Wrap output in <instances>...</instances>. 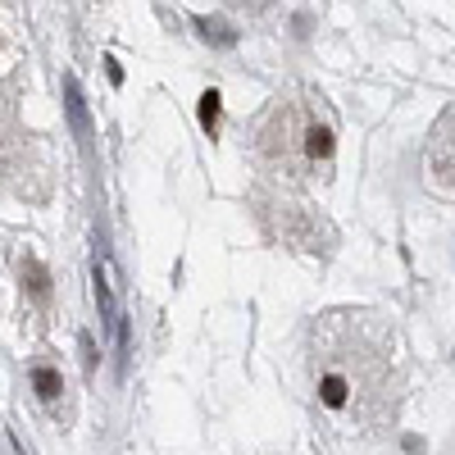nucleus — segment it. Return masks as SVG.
<instances>
[{
  "label": "nucleus",
  "mask_w": 455,
  "mask_h": 455,
  "mask_svg": "<svg viewBox=\"0 0 455 455\" xmlns=\"http://www.w3.org/2000/svg\"><path fill=\"white\" fill-rule=\"evenodd\" d=\"M32 383H36V396H42L46 405L60 401V373H55V369H36V373H32Z\"/></svg>",
  "instance_id": "nucleus-6"
},
{
  "label": "nucleus",
  "mask_w": 455,
  "mask_h": 455,
  "mask_svg": "<svg viewBox=\"0 0 455 455\" xmlns=\"http://www.w3.org/2000/svg\"><path fill=\"white\" fill-rule=\"evenodd\" d=\"M201 128H205V132L219 128V92H205V96H201Z\"/></svg>",
  "instance_id": "nucleus-7"
},
{
  "label": "nucleus",
  "mask_w": 455,
  "mask_h": 455,
  "mask_svg": "<svg viewBox=\"0 0 455 455\" xmlns=\"http://www.w3.org/2000/svg\"><path fill=\"white\" fill-rule=\"evenodd\" d=\"M196 28H201V36H205V42H214V46H233V42H237V32L228 28L223 19H201Z\"/></svg>",
  "instance_id": "nucleus-5"
},
{
  "label": "nucleus",
  "mask_w": 455,
  "mask_h": 455,
  "mask_svg": "<svg viewBox=\"0 0 455 455\" xmlns=\"http://www.w3.org/2000/svg\"><path fill=\"white\" fill-rule=\"evenodd\" d=\"M264 156L296 178H332V128L319 124L315 109L278 105L269 128H264Z\"/></svg>",
  "instance_id": "nucleus-1"
},
{
  "label": "nucleus",
  "mask_w": 455,
  "mask_h": 455,
  "mask_svg": "<svg viewBox=\"0 0 455 455\" xmlns=\"http://www.w3.org/2000/svg\"><path fill=\"white\" fill-rule=\"evenodd\" d=\"M96 300H100L109 328H119V300H114V283H109V264L105 259L96 264Z\"/></svg>",
  "instance_id": "nucleus-4"
},
{
  "label": "nucleus",
  "mask_w": 455,
  "mask_h": 455,
  "mask_svg": "<svg viewBox=\"0 0 455 455\" xmlns=\"http://www.w3.org/2000/svg\"><path fill=\"white\" fill-rule=\"evenodd\" d=\"M269 223H274V233L296 251H328V242H332V228L300 201H274Z\"/></svg>",
  "instance_id": "nucleus-2"
},
{
  "label": "nucleus",
  "mask_w": 455,
  "mask_h": 455,
  "mask_svg": "<svg viewBox=\"0 0 455 455\" xmlns=\"http://www.w3.org/2000/svg\"><path fill=\"white\" fill-rule=\"evenodd\" d=\"M424 178L437 187L442 196H455V109L442 114V124L428 137L424 150Z\"/></svg>",
  "instance_id": "nucleus-3"
}]
</instances>
